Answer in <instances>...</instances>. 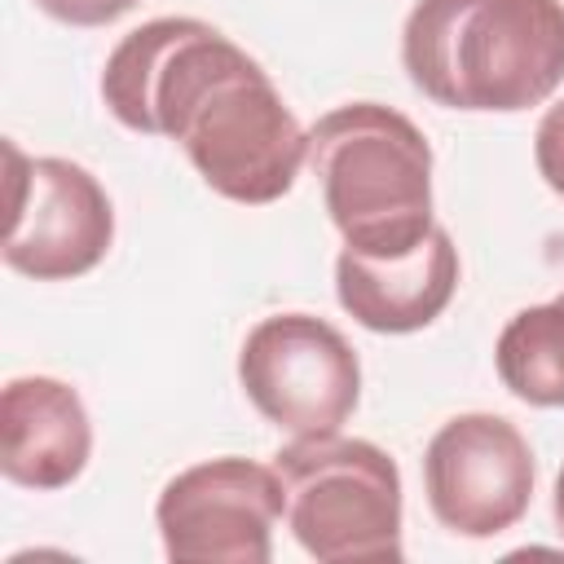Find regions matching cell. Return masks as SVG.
Here are the masks:
<instances>
[{"instance_id": "cell-4", "label": "cell", "mask_w": 564, "mask_h": 564, "mask_svg": "<svg viewBox=\"0 0 564 564\" xmlns=\"http://www.w3.org/2000/svg\"><path fill=\"white\" fill-rule=\"evenodd\" d=\"M282 516L322 564L401 560V471L361 436H291L273 454Z\"/></svg>"}, {"instance_id": "cell-13", "label": "cell", "mask_w": 564, "mask_h": 564, "mask_svg": "<svg viewBox=\"0 0 564 564\" xmlns=\"http://www.w3.org/2000/svg\"><path fill=\"white\" fill-rule=\"evenodd\" d=\"M141 0H35V9H44L48 18L66 22V26H106L119 22L123 13H132Z\"/></svg>"}, {"instance_id": "cell-1", "label": "cell", "mask_w": 564, "mask_h": 564, "mask_svg": "<svg viewBox=\"0 0 564 564\" xmlns=\"http://www.w3.org/2000/svg\"><path fill=\"white\" fill-rule=\"evenodd\" d=\"M110 115L145 137H172L229 203L264 207L291 194L308 132L269 70L198 18H154L128 31L101 70Z\"/></svg>"}, {"instance_id": "cell-5", "label": "cell", "mask_w": 564, "mask_h": 564, "mask_svg": "<svg viewBox=\"0 0 564 564\" xmlns=\"http://www.w3.org/2000/svg\"><path fill=\"white\" fill-rule=\"evenodd\" d=\"M247 401L291 436L339 432L361 401V361L352 344L313 313L260 317L238 348Z\"/></svg>"}, {"instance_id": "cell-14", "label": "cell", "mask_w": 564, "mask_h": 564, "mask_svg": "<svg viewBox=\"0 0 564 564\" xmlns=\"http://www.w3.org/2000/svg\"><path fill=\"white\" fill-rule=\"evenodd\" d=\"M551 511H555V529H560V538H564V467H560V476H555V494H551Z\"/></svg>"}, {"instance_id": "cell-12", "label": "cell", "mask_w": 564, "mask_h": 564, "mask_svg": "<svg viewBox=\"0 0 564 564\" xmlns=\"http://www.w3.org/2000/svg\"><path fill=\"white\" fill-rule=\"evenodd\" d=\"M533 163H538V176L564 198V101H555V106L538 119V132H533Z\"/></svg>"}, {"instance_id": "cell-7", "label": "cell", "mask_w": 564, "mask_h": 564, "mask_svg": "<svg viewBox=\"0 0 564 564\" xmlns=\"http://www.w3.org/2000/svg\"><path fill=\"white\" fill-rule=\"evenodd\" d=\"M278 516L282 480L273 463L238 454L176 471L154 502L163 551L181 564H269Z\"/></svg>"}, {"instance_id": "cell-2", "label": "cell", "mask_w": 564, "mask_h": 564, "mask_svg": "<svg viewBox=\"0 0 564 564\" xmlns=\"http://www.w3.org/2000/svg\"><path fill=\"white\" fill-rule=\"evenodd\" d=\"M401 66L445 110L542 106L564 84V0H419Z\"/></svg>"}, {"instance_id": "cell-10", "label": "cell", "mask_w": 564, "mask_h": 564, "mask_svg": "<svg viewBox=\"0 0 564 564\" xmlns=\"http://www.w3.org/2000/svg\"><path fill=\"white\" fill-rule=\"evenodd\" d=\"M93 454L79 392L48 375L9 379L0 392V471L22 489L70 485Z\"/></svg>"}, {"instance_id": "cell-3", "label": "cell", "mask_w": 564, "mask_h": 564, "mask_svg": "<svg viewBox=\"0 0 564 564\" xmlns=\"http://www.w3.org/2000/svg\"><path fill=\"white\" fill-rule=\"evenodd\" d=\"M308 167L344 247L405 256L432 220V145L423 128L379 101H348L308 128Z\"/></svg>"}, {"instance_id": "cell-6", "label": "cell", "mask_w": 564, "mask_h": 564, "mask_svg": "<svg viewBox=\"0 0 564 564\" xmlns=\"http://www.w3.org/2000/svg\"><path fill=\"white\" fill-rule=\"evenodd\" d=\"M4 264L35 282H66L97 269L115 242V207L101 181L57 154L26 159L9 145Z\"/></svg>"}, {"instance_id": "cell-8", "label": "cell", "mask_w": 564, "mask_h": 564, "mask_svg": "<svg viewBox=\"0 0 564 564\" xmlns=\"http://www.w3.org/2000/svg\"><path fill=\"white\" fill-rule=\"evenodd\" d=\"M533 449L502 414H454L423 454L432 516L458 538H498L533 502Z\"/></svg>"}, {"instance_id": "cell-11", "label": "cell", "mask_w": 564, "mask_h": 564, "mask_svg": "<svg viewBox=\"0 0 564 564\" xmlns=\"http://www.w3.org/2000/svg\"><path fill=\"white\" fill-rule=\"evenodd\" d=\"M498 379L538 410L564 405V295L520 308L494 344Z\"/></svg>"}, {"instance_id": "cell-9", "label": "cell", "mask_w": 564, "mask_h": 564, "mask_svg": "<svg viewBox=\"0 0 564 564\" xmlns=\"http://www.w3.org/2000/svg\"><path fill=\"white\" fill-rule=\"evenodd\" d=\"M458 273L449 229L432 225L405 256H357L344 247L335 260V295L357 326L375 335H414L449 308Z\"/></svg>"}]
</instances>
